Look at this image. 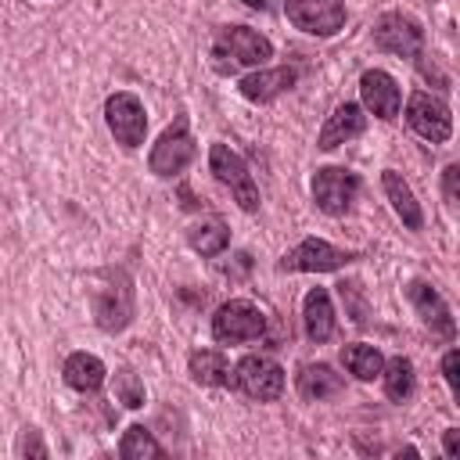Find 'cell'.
<instances>
[{
    "mask_svg": "<svg viewBox=\"0 0 460 460\" xmlns=\"http://www.w3.org/2000/svg\"><path fill=\"white\" fill-rule=\"evenodd\" d=\"M363 129H367L363 104H356V101H341V104L327 115V122H323V129H320V137H316V147H320V151H331V147H338V144L359 137Z\"/></svg>",
    "mask_w": 460,
    "mask_h": 460,
    "instance_id": "9a60e30c",
    "label": "cell"
},
{
    "mask_svg": "<svg viewBox=\"0 0 460 460\" xmlns=\"http://www.w3.org/2000/svg\"><path fill=\"white\" fill-rule=\"evenodd\" d=\"M295 385H298V395L305 402H323V399H334V395L345 392L341 374H334V367H327V363H305L298 370Z\"/></svg>",
    "mask_w": 460,
    "mask_h": 460,
    "instance_id": "ac0fdd59",
    "label": "cell"
},
{
    "mask_svg": "<svg viewBox=\"0 0 460 460\" xmlns=\"http://www.w3.org/2000/svg\"><path fill=\"white\" fill-rule=\"evenodd\" d=\"M442 194H446V201H449V205H456V201H460V165H456V162L442 169Z\"/></svg>",
    "mask_w": 460,
    "mask_h": 460,
    "instance_id": "f546056e",
    "label": "cell"
},
{
    "mask_svg": "<svg viewBox=\"0 0 460 460\" xmlns=\"http://www.w3.org/2000/svg\"><path fill=\"white\" fill-rule=\"evenodd\" d=\"M295 79H298V68H291V65H280V68H259V72L244 75L237 90H241V97H248V101H255V104H266V101L280 97L284 90H291Z\"/></svg>",
    "mask_w": 460,
    "mask_h": 460,
    "instance_id": "2e32d148",
    "label": "cell"
},
{
    "mask_svg": "<svg viewBox=\"0 0 460 460\" xmlns=\"http://www.w3.org/2000/svg\"><path fill=\"white\" fill-rule=\"evenodd\" d=\"M442 449H446L449 460L460 456V428H446V435H442Z\"/></svg>",
    "mask_w": 460,
    "mask_h": 460,
    "instance_id": "4dcf8cb0",
    "label": "cell"
},
{
    "mask_svg": "<svg viewBox=\"0 0 460 460\" xmlns=\"http://www.w3.org/2000/svg\"><path fill=\"white\" fill-rule=\"evenodd\" d=\"M356 255L352 252H345V248H334L331 241H323V237H305V241H298L277 266L288 273H327V270H341V266H349Z\"/></svg>",
    "mask_w": 460,
    "mask_h": 460,
    "instance_id": "9c48e42d",
    "label": "cell"
},
{
    "mask_svg": "<svg viewBox=\"0 0 460 460\" xmlns=\"http://www.w3.org/2000/svg\"><path fill=\"white\" fill-rule=\"evenodd\" d=\"M18 456H47V446L36 428H22L18 435Z\"/></svg>",
    "mask_w": 460,
    "mask_h": 460,
    "instance_id": "f1b7e54d",
    "label": "cell"
},
{
    "mask_svg": "<svg viewBox=\"0 0 460 460\" xmlns=\"http://www.w3.org/2000/svg\"><path fill=\"white\" fill-rule=\"evenodd\" d=\"M187 370L198 385H212V388H223L234 381V370H230V359L219 352V349H194L187 356Z\"/></svg>",
    "mask_w": 460,
    "mask_h": 460,
    "instance_id": "ffe728a7",
    "label": "cell"
},
{
    "mask_svg": "<svg viewBox=\"0 0 460 460\" xmlns=\"http://www.w3.org/2000/svg\"><path fill=\"white\" fill-rule=\"evenodd\" d=\"M115 399L129 410H140L144 406V381L133 370H119L115 374Z\"/></svg>",
    "mask_w": 460,
    "mask_h": 460,
    "instance_id": "484cf974",
    "label": "cell"
},
{
    "mask_svg": "<svg viewBox=\"0 0 460 460\" xmlns=\"http://www.w3.org/2000/svg\"><path fill=\"white\" fill-rule=\"evenodd\" d=\"M374 43H377L381 50H388V54H399V58L417 61V58H420V47H424V29H420L410 14L392 11V14H385V18L377 22Z\"/></svg>",
    "mask_w": 460,
    "mask_h": 460,
    "instance_id": "7c38bea8",
    "label": "cell"
},
{
    "mask_svg": "<svg viewBox=\"0 0 460 460\" xmlns=\"http://www.w3.org/2000/svg\"><path fill=\"white\" fill-rule=\"evenodd\" d=\"M212 58L219 72H237V68H262L273 58V43L248 29V25H226L212 40Z\"/></svg>",
    "mask_w": 460,
    "mask_h": 460,
    "instance_id": "7a4b0ae2",
    "label": "cell"
},
{
    "mask_svg": "<svg viewBox=\"0 0 460 460\" xmlns=\"http://www.w3.org/2000/svg\"><path fill=\"white\" fill-rule=\"evenodd\" d=\"M248 399H259V402H273L280 399L284 392V370L277 359L270 356H244L237 367H234V381Z\"/></svg>",
    "mask_w": 460,
    "mask_h": 460,
    "instance_id": "ba28073f",
    "label": "cell"
},
{
    "mask_svg": "<svg viewBox=\"0 0 460 460\" xmlns=\"http://www.w3.org/2000/svg\"><path fill=\"white\" fill-rule=\"evenodd\" d=\"M302 323H305V338L323 345L334 334V305L327 288H309L302 298Z\"/></svg>",
    "mask_w": 460,
    "mask_h": 460,
    "instance_id": "e0dca14e",
    "label": "cell"
},
{
    "mask_svg": "<svg viewBox=\"0 0 460 460\" xmlns=\"http://www.w3.org/2000/svg\"><path fill=\"white\" fill-rule=\"evenodd\" d=\"M359 97H363V108L374 111L385 122H392L402 108V90L385 68H367L359 75Z\"/></svg>",
    "mask_w": 460,
    "mask_h": 460,
    "instance_id": "4fadbf2b",
    "label": "cell"
},
{
    "mask_svg": "<svg viewBox=\"0 0 460 460\" xmlns=\"http://www.w3.org/2000/svg\"><path fill=\"white\" fill-rule=\"evenodd\" d=\"M406 122L410 129L428 140V144H446L453 137V115H449V104L424 93V90H413L410 101H406Z\"/></svg>",
    "mask_w": 460,
    "mask_h": 460,
    "instance_id": "52a82bcc",
    "label": "cell"
},
{
    "mask_svg": "<svg viewBox=\"0 0 460 460\" xmlns=\"http://www.w3.org/2000/svg\"><path fill=\"white\" fill-rule=\"evenodd\" d=\"M187 244L198 252V255H219L226 244H230V230H226V223L223 219H201V223H194L190 230H187Z\"/></svg>",
    "mask_w": 460,
    "mask_h": 460,
    "instance_id": "7402d4cb",
    "label": "cell"
},
{
    "mask_svg": "<svg viewBox=\"0 0 460 460\" xmlns=\"http://www.w3.org/2000/svg\"><path fill=\"white\" fill-rule=\"evenodd\" d=\"M341 363H345L349 374H356L359 381H374V377H381L385 356H381L374 345L356 341V345H345V349H341Z\"/></svg>",
    "mask_w": 460,
    "mask_h": 460,
    "instance_id": "603a6c76",
    "label": "cell"
},
{
    "mask_svg": "<svg viewBox=\"0 0 460 460\" xmlns=\"http://www.w3.org/2000/svg\"><path fill=\"white\" fill-rule=\"evenodd\" d=\"M284 14L309 36H334L345 25V0H288Z\"/></svg>",
    "mask_w": 460,
    "mask_h": 460,
    "instance_id": "8fae6325",
    "label": "cell"
},
{
    "mask_svg": "<svg viewBox=\"0 0 460 460\" xmlns=\"http://www.w3.org/2000/svg\"><path fill=\"white\" fill-rule=\"evenodd\" d=\"M442 377H446V385H449V395L460 399V352H456V349H449V352L442 356Z\"/></svg>",
    "mask_w": 460,
    "mask_h": 460,
    "instance_id": "83f0119b",
    "label": "cell"
},
{
    "mask_svg": "<svg viewBox=\"0 0 460 460\" xmlns=\"http://www.w3.org/2000/svg\"><path fill=\"white\" fill-rule=\"evenodd\" d=\"M194 151H198V147H194V137H190V129H187V119H176V122L165 126L162 137L155 140V147H151V155H147V165H151L155 176L172 180V176H180V172L190 165Z\"/></svg>",
    "mask_w": 460,
    "mask_h": 460,
    "instance_id": "8992f818",
    "label": "cell"
},
{
    "mask_svg": "<svg viewBox=\"0 0 460 460\" xmlns=\"http://www.w3.org/2000/svg\"><path fill=\"white\" fill-rule=\"evenodd\" d=\"M208 169H212V176H216L223 187H230L234 201H237L244 212H259V187H255V180H252L244 158H241L230 144H212V147H208Z\"/></svg>",
    "mask_w": 460,
    "mask_h": 460,
    "instance_id": "3957f363",
    "label": "cell"
},
{
    "mask_svg": "<svg viewBox=\"0 0 460 460\" xmlns=\"http://www.w3.org/2000/svg\"><path fill=\"white\" fill-rule=\"evenodd\" d=\"M381 377H385V395H388V399L402 402V399L413 395L417 377H413V363H410L406 356H392V359L381 367Z\"/></svg>",
    "mask_w": 460,
    "mask_h": 460,
    "instance_id": "cb8c5ba5",
    "label": "cell"
},
{
    "mask_svg": "<svg viewBox=\"0 0 460 460\" xmlns=\"http://www.w3.org/2000/svg\"><path fill=\"white\" fill-rule=\"evenodd\" d=\"M61 374H65V385L75 388V392H97V388L104 385V377H108L104 363H101L93 352H72V356L65 359Z\"/></svg>",
    "mask_w": 460,
    "mask_h": 460,
    "instance_id": "44dd1931",
    "label": "cell"
},
{
    "mask_svg": "<svg viewBox=\"0 0 460 460\" xmlns=\"http://www.w3.org/2000/svg\"><path fill=\"white\" fill-rule=\"evenodd\" d=\"M104 122H108L115 144H122L126 151L140 147L147 137V111H144L140 97L129 90H119L104 101Z\"/></svg>",
    "mask_w": 460,
    "mask_h": 460,
    "instance_id": "5b68a950",
    "label": "cell"
},
{
    "mask_svg": "<svg viewBox=\"0 0 460 460\" xmlns=\"http://www.w3.org/2000/svg\"><path fill=\"white\" fill-rule=\"evenodd\" d=\"M381 187H385V194H388V201H392L395 216H399L410 230H420V226H424V212H420V205H417V198H413L410 183H406L395 169H385V172H381Z\"/></svg>",
    "mask_w": 460,
    "mask_h": 460,
    "instance_id": "d6986e66",
    "label": "cell"
},
{
    "mask_svg": "<svg viewBox=\"0 0 460 460\" xmlns=\"http://www.w3.org/2000/svg\"><path fill=\"white\" fill-rule=\"evenodd\" d=\"M119 456L122 460H158V456H165V449L155 442V435L144 424H129L119 442Z\"/></svg>",
    "mask_w": 460,
    "mask_h": 460,
    "instance_id": "d4e9b609",
    "label": "cell"
},
{
    "mask_svg": "<svg viewBox=\"0 0 460 460\" xmlns=\"http://www.w3.org/2000/svg\"><path fill=\"white\" fill-rule=\"evenodd\" d=\"M241 4H248V7H255V11H262V7H266V0H241Z\"/></svg>",
    "mask_w": 460,
    "mask_h": 460,
    "instance_id": "1f68e13d",
    "label": "cell"
},
{
    "mask_svg": "<svg viewBox=\"0 0 460 460\" xmlns=\"http://www.w3.org/2000/svg\"><path fill=\"white\" fill-rule=\"evenodd\" d=\"M406 298H410V305L417 309V316L431 327V334H438V338H453L456 334V323H453V313H449V305H446V298L431 288V284H424V280H413V284H406Z\"/></svg>",
    "mask_w": 460,
    "mask_h": 460,
    "instance_id": "5bb4252c",
    "label": "cell"
},
{
    "mask_svg": "<svg viewBox=\"0 0 460 460\" xmlns=\"http://www.w3.org/2000/svg\"><path fill=\"white\" fill-rule=\"evenodd\" d=\"M338 295H341V302H345L352 323L363 327V323H367V305H363V298H359V284H356V280H341V284H338Z\"/></svg>",
    "mask_w": 460,
    "mask_h": 460,
    "instance_id": "4316f807",
    "label": "cell"
},
{
    "mask_svg": "<svg viewBox=\"0 0 460 460\" xmlns=\"http://www.w3.org/2000/svg\"><path fill=\"white\" fill-rule=\"evenodd\" d=\"M90 309L93 323L108 334H119L133 323L137 313V288L122 266H104L90 277Z\"/></svg>",
    "mask_w": 460,
    "mask_h": 460,
    "instance_id": "6da1fadb",
    "label": "cell"
},
{
    "mask_svg": "<svg viewBox=\"0 0 460 460\" xmlns=\"http://www.w3.org/2000/svg\"><path fill=\"white\" fill-rule=\"evenodd\" d=\"M356 194H359V176L352 169H341V165L316 169V176H313V201H316L320 212L341 216V212H349Z\"/></svg>",
    "mask_w": 460,
    "mask_h": 460,
    "instance_id": "30bf717a",
    "label": "cell"
},
{
    "mask_svg": "<svg viewBox=\"0 0 460 460\" xmlns=\"http://www.w3.org/2000/svg\"><path fill=\"white\" fill-rule=\"evenodd\" d=\"M262 331H266V316L248 298H230L212 316V338L223 341V345L255 341V338H262Z\"/></svg>",
    "mask_w": 460,
    "mask_h": 460,
    "instance_id": "277c9868",
    "label": "cell"
}]
</instances>
